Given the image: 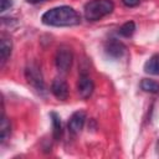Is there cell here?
Masks as SVG:
<instances>
[{"label":"cell","mask_w":159,"mask_h":159,"mask_svg":"<svg viewBox=\"0 0 159 159\" xmlns=\"http://www.w3.org/2000/svg\"><path fill=\"white\" fill-rule=\"evenodd\" d=\"M41 20L47 26L63 27V26L78 25L81 22V16L73 7L63 5V6H57L47 10L42 15Z\"/></svg>","instance_id":"cell-1"},{"label":"cell","mask_w":159,"mask_h":159,"mask_svg":"<svg viewBox=\"0 0 159 159\" xmlns=\"http://www.w3.org/2000/svg\"><path fill=\"white\" fill-rule=\"evenodd\" d=\"M114 10L112 0H91L84 5V17L88 21H98Z\"/></svg>","instance_id":"cell-2"},{"label":"cell","mask_w":159,"mask_h":159,"mask_svg":"<svg viewBox=\"0 0 159 159\" xmlns=\"http://www.w3.org/2000/svg\"><path fill=\"white\" fill-rule=\"evenodd\" d=\"M25 77L27 80V82L39 92H43L45 91V82H43V77L41 73L40 67L36 63H30L26 68H25Z\"/></svg>","instance_id":"cell-3"},{"label":"cell","mask_w":159,"mask_h":159,"mask_svg":"<svg viewBox=\"0 0 159 159\" xmlns=\"http://www.w3.org/2000/svg\"><path fill=\"white\" fill-rule=\"evenodd\" d=\"M72 61H73L72 50L68 46H60L57 48L55 57V63L57 70L60 72H67L72 66Z\"/></svg>","instance_id":"cell-4"},{"label":"cell","mask_w":159,"mask_h":159,"mask_svg":"<svg viewBox=\"0 0 159 159\" xmlns=\"http://www.w3.org/2000/svg\"><path fill=\"white\" fill-rule=\"evenodd\" d=\"M77 89H78V94L82 99H87L92 96L93 89H94V83L92 81V78L82 73L78 78V83H77Z\"/></svg>","instance_id":"cell-5"},{"label":"cell","mask_w":159,"mask_h":159,"mask_svg":"<svg viewBox=\"0 0 159 159\" xmlns=\"http://www.w3.org/2000/svg\"><path fill=\"white\" fill-rule=\"evenodd\" d=\"M51 92L53 93V96L57 99L65 101V99H67V97L70 94V88H68V84L65 80L55 78L51 83Z\"/></svg>","instance_id":"cell-6"},{"label":"cell","mask_w":159,"mask_h":159,"mask_svg":"<svg viewBox=\"0 0 159 159\" xmlns=\"http://www.w3.org/2000/svg\"><path fill=\"white\" fill-rule=\"evenodd\" d=\"M84 122H86V112L84 111L75 112L68 120V130L72 134H78L82 130Z\"/></svg>","instance_id":"cell-7"},{"label":"cell","mask_w":159,"mask_h":159,"mask_svg":"<svg viewBox=\"0 0 159 159\" xmlns=\"http://www.w3.org/2000/svg\"><path fill=\"white\" fill-rule=\"evenodd\" d=\"M104 52L107 53V56L112 57V58H120L124 52H125V46L117 40H111L106 43L104 46Z\"/></svg>","instance_id":"cell-8"},{"label":"cell","mask_w":159,"mask_h":159,"mask_svg":"<svg viewBox=\"0 0 159 159\" xmlns=\"http://www.w3.org/2000/svg\"><path fill=\"white\" fill-rule=\"evenodd\" d=\"M11 50H12V42L11 39L2 35L1 40H0V60H1V66H4V63L7 61V58L11 55Z\"/></svg>","instance_id":"cell-9"},{"label":"cell","mask_w":159,"mask_h":159,"mask_svg":"<svg viewBox=\"0 0 159 159\" xmlns=\"http://www.w3.org/2000/svg\"><path fill=\"white\" fill-rule=\"evenodd\" d=\"M144 71L149 75H159V55H153L149 60H147L144 63Z\"/></svg>","instance_id":"cell-10"},{"label":"cell","mask_w":159,"mask_h":159,"mask_svg":"<svg viewBox=\"0 0 159 159\" xmlns=\"http://www.w3.org/2000/svg\"><path fill=\"white\" fill-rule=\"evenodd\" d=\"M10 133H11L10 122H9V119L2 114V116H1V122H0V139H1V143H4V142L7 140V138L10 137Z\"/></svg>","instance_id":"cell-11"},{"label":"cell","mask_w":159,"mask_h":159,"mask_svg":"<svg viewBox=\"0 0 159 159\" xmlns=\"http://www.w3.org/2000/svg\"><path fill=\"white\" fill-rule=\"evenodd\" d=\"M50 116H51V120H52V128H53L52 133H53V138L57 140V139L61 137V134H62L61 118H60V116H58L57 113H55V112H52Z\"/></svg>","instance_id":"cell-12"},{"label":"cell","mask_w":159,"mask_h":159,"mask_svg":"<svg viewBox=\"0 0 159 159\" xmlns=\"http://www.w3.org/2000/svg\"><path fill=\"white\" fill-rule=\"evenodd\" d=\"M140 88L145 92H149V93H159V83L153 81V80H149V78L142 80Z\"/></svg>","instance_id":"cell-13"},{"label":"cell","mask_w":159,"mask_h":159,"mask_svg":"<svg viewBox=\"0 0 159 159\" xmlns=\"http://www.w3.org/2000/svg\"><path fill=\"white\" fill-rule=\"evenodd\" d=\"M134 31H135V24H134L133 21H127V22H124V24L119 27V34H120L122 36H124V37L132 36V35L134 34Z\"/></svg>","instance_id":"cell-14"},{"label":"cell","mask_w":159,"mask_h":159,"mask_svg":"<svg viewBox=\"0 0 159 159\" xmlns=\"http://www.w3.org/2000/svg\"><path fill=\"white\" fill-rule=\"evenodd\" d=\"M12 6V0H0V11L4 12Z\"/></svg>","instance_id":"cell-15"},{"label":"cell","mask_w":159,"mask_h":159,"mask_svg":"<svg viewBox=\"0 0 159 159\" xmlns=\"http://www.w3.org/2000/svg\"><path fill=\"white\" fill-rule=\"evenodd\" d=\"M122 2L127 6V7H134V6H138L140 0H122Z\"/></svg>","instance_id":"cell-16"},{"label":"cell","mask_w":159,"mask_h":159,"mask_svg":"<svg viewBox=\"0 0 159 159\" xmlns=\"http://www.w3.org/2000/svg\"><path fill=\"white\" fill-rule=\"evenodd\" d=\"M29 1H41V0H29Z\"/></svg>","instance_id":"cell-17"}]
</instances>
